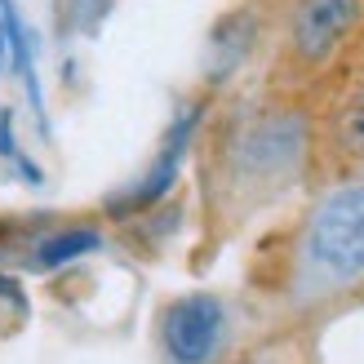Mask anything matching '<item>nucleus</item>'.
Masks as SVG:
<instances>
[{
  "label": "nucleus",
  "mask_w": 364,
  "mask_h": 364,
  "mask_svg": "<svg viewBox=\"0 0 364 364\" xmlns=\"http://www.w3.org/2000/svg\"><path fill=\"white\" fill-rule=\"evenodd\" d=\"M364 284V173L329 187L302 218L294 245V289L333 298Z\"/></svg>",
  "instance_id": "obj_2"
},
{
  "label": "nucleus",
  "mask_w": 364,
  "mask_h": 364,
  "mask_svg": "<svg viewBox=\"0 0 364 364\" xmlns=\"http://www.w3.org/2000/svg\"><path fill=\"white\" fill-rule=\"evenodd\" d=\"M227 338V306L213 294H182L160 311V347L169 364H213Z\"/></svg>",
  "instance_id": "obj_4"
},
{
  "label": "nucleus",
  "mask_w": 364,
  "mask_h": 364,
  "mask_svg": "<svg viewBox=\"0 0 364 364\" xmlns=\"http://www.w3.org/2000/svg\"><path fill=\"white\" fill-rule=\"evenodd\" d=\"M311 156V120L298 102L267 98L240 107L213 142V205L245 218L289 191Z\"/></svg>",
  "instance_id": "obj_1"
},
{
  "label": "nucleus",
  "mask_w": 364,
  "mask_h": 364,
  "mask_svg": "<svg viewBox=\"0 0 364 364\" xmlns=\"http://www.w3.org/2000/svg\"><path fill=\"white\" fill-rule=\"evenodd\" d=\"M89 249H98V231L71 227V231L49 235V240L36 249V262H41V267H63V262H71V258H80V253H89Z\"/></svg>",
  "instance_id": "obj_7"
},
{
  "label": "nucleus",
  "mask_w": 364,
  "mask_h": 364,
  "mask_svg": "<svg viewBox=\"0 0 364 364\" xmlns=\"http://www.w3.org/2000/svg\"><path fill=\"white\" fill-rule=\"evenodd\" d=\"M320 147L351 178L364 173V53H360V63H351V71L342 76L329 107H324Z\"/></svg>",
  "instance_id": "obj_5"
},
{
  "label": "nucleus",
  "mask_w": 364,
  "mask_h": 364,
  "mask_svg": "<svg viewBox=\"0 0 364 364\" xmlns=\"http://www.w3.org/2000/svg\"><path fill=\"white\" fill-rule=\"evenodd\" d=\"M196 124H200V112H182V116H178V124L169 129V138H165V147H160L151 173L142 178V182H134V191H124L120 200H112V209H116V213L147 209V205H156V200L173 187L178 165H182V156H187V142H191V134H196Z\"/></svg>",
  "instance_id": "obj_6"
},
{
  "label": "nucleus",
  "mask_w": 364,
  "mask_h": 364,
  "mask_svg": "<svg viewBox=\"0 0 364 364\" xmlns=\"http://www.w3.org/2000/svg\"><path fill=\"white\" fill-rule=\"evenodd\" d=\"M364 31V0H284L280 18V76L306 85L324 76Z\"/></svg>",
  "instance_id": "obj_3"
}]
</instances>
